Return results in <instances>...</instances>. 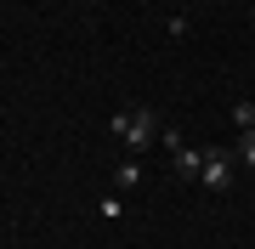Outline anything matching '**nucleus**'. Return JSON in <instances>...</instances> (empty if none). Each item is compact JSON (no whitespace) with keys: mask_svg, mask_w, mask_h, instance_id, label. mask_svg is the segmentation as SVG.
<instances>
[{"mask_svg":"<svg viewBox=\"0 0 255 249\" xmlns=\"http://www.w3.org/2000/svg\"><path fill=\"white\" fill-rule=\"evenodd\" d=\"M108 130L125 142L130 153H147V148L159 142V130H164V125H159V113H153V108H119Z\"/></svg>","mask_w":255,"mask_h":249,"instance_id":"obj_1","label":"nucleus"},{"mask_svg":"<svg viewBox=\"0 0 255 249\" xmlns=\"http://www.w3.org/2000/svg\"><path fill=\"white\" fill-rule=\"evenodd\" d=\"M114 175H119V187H136V181H142V159H125Z\"/></svg>","mask_w":255,"mask_h":249,"instance_id":"obj_6","label":"nucleus"},{"mask_svg":"<svg viewBox=\"0 0 255 249\" xmlns=\"http://www.w3.org/2000/svg\"><path fill=\"white\" fill-rule=\"evenodd\" d=\"M233 119H238V130H255V102H250V96L233 102Z\"/></svg>","mask_w":255,"mask_h":249,"instance_id":"obj_4","label":"nucleus"},{"mask_svg":"<svg viewBox=\"0 0 255 249\" xmlns=\"http://www.w3.org/2000/svg\"><path fill=\"white\" fill-rule=\"evenodd\" d=\"M233 165H238L233 153L210 148V153H204V170H199V181L210 187V193H227V187H233Z\"/></svg>","mask_w":255,"mask_h":249,"instance_id":"obj_3","label":"nucleus"},{"mask_svg":"<svg viewBox=\"0 0 255 249\" xmlns=\"http://www.w3.org/2000/svg\"><path fill=\"white\" fill-rule=\"evenodd\" d=\"M159 142H164V153H170V175H176V181H199V170H204V148L182 142L170 125L159 130Z\"/></svg>","mask_w":255,"mask_h":249,"instance_id":"obj_2","label":"nucleus"},{"mask_svg":"<svg viewBox=\"0 0 255 249\" xmlns=\"http://www.w3.org/2000/svg\"><path fill=\"white\" fill-rule=\"evenodd\" d=\"M233 159H238V165H250V170H255V130H244V136H238Z\"/></svg>","mask_w":255,"mask_h":249,"instance_id":"obj_5","label":"nucleus"}]
</instances>
